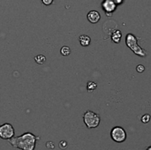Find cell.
Segmentation results:
<instances>
[{
  "mask_svg": "<svg viewBox=\"0 0 151 150\" xmlns=\"http://www.w3.org/2000/svg\"><path fill=\"white\" fill-rule=\"evenodd\" d=\"M39 140V136H36L30 132H27L21 134L20 136H13L12 138L7 141L9 144H11L15 149H19L20 150H35L36 141Z\"/></svg>",
  "mask_w": 151,
  "mask_h": 150,
  "instance_id": "6da1fadb",
  "label": "cell"
},
{
  "mask_svg": "<svg viewBox=\"0 0 151 150\" xmlns=\"http://www.w3.org/2000/svg\"><path fill=\"white\" fill-rule=\"evenodd\" d=\"M126 44L129 49H131V50H133V52L135 55L140 56L142 57H145L147 56V52L138 44L137 38L134 34H127Z\"/></svg>",
  "mask_w": 151,
  "mask_h": 150,
  "instance_id": "7a4b0ae2",
  "label": "cell"
},
{
  "mask_svg": "<svg viewBox=\"0 0 151 150\" xmlns=\"http://www.w3.org/2000/svg\"><path fill=\"white\" fill-rule=\"evenodd\" d=\"M83 121L88 129H93L100 125L101 118L97 113L92 111H88L83 114Z\"/></svg>",
  "mask_w": 151,
  "mask_h": 150,
  "instance_id": "3957f363",
  "label": "cell"
},
{
  "mask_svg": "<svg viewBox=\"0 0 151 150\" xmlns=\"http://www.w3.org/2000/svg\"><path fill=\"white\" fill-rule=\"evenodd\" d=\"M111 138L113 141L121 143L127 139V133L125 129L121 126H115L111 131Z\"/></svg>",
  "mask_w": 151,
  "mask_h": 150,
  "instance_id": "277c9868",
  "label": "cell"
},
{
  "mask_svg": "<svg viewBox=\"0 0 151 150\" xmlns=\"http://www.w3.org/2000/svg\"><path fill=\"white\" fill-rule=\"evenodd\" d=\"M15 134L14 128L12 125L9 123H4L0 126V138L2 140H9L12 138Z\"/></svg>",
  "mask_w": 151,
  "mask_h": 150,
  "instance_id": "5b68a950",
  "label": "cell"
},
{
  "mask_svg": "<svg viewBox=\"0 0 151 150\" xmlns=\"http://www.w3.org/2000/svg\"><path fill=\"white\" fill-rule=\"evenodd\" d=\"M102 7L108 17L111 16L117 9V5L112 0H104L102 2Z\"/></svg>",
  "mask_w": 151,
  "mask_h": 150,
  "instance_id": "8992f818",
  "label": "cell"
},
{
  "mask_svg": "<svg viewBox=\"0 0 151 150\" xmlns=\"http://www.w3.org/2000/svg\"><path fill=\"white\" fill-rule=\"evenodd\" d=\"M87 18H88V20L92 23V24H96L97 23L100 19H101V15L100 13L97 11H90L88 15H87Z\"/></svg>",
  "mask_w": 151,
  "mask_h": 150,
  "instance_id": "52a82bcc",
  "label": "cell"
},
{
  "mask_svg": "<svg viewBox=\"0 0 151 150\" xmlns=\"http://www.w3.org/2000/svg\"><path fill=\"white\" fill-rule=\"evenodd\" d=\"M111 40L112 42H114L115 43H119L120 42V40L122 38V33L120 30H114L111 34Z\"/></svg>",
  "mask_w": 151,
  "mask_h": 150,
  "instance_id": "ba28073f",
  "label": "cell"
},
{
  "mask_svg": "<svg viewBox=\"0 0 151 150\" xmlns=\"http://www.w3.org/2000/svg\"><path fill=\"white\" fill-rule=\"evenodd\" d=\"M79 42L81 43V46L83 47H87L90 44L91 42V38L88 36V35H86V34H82L79 37Z\"/></svg>",
  "mask_w": 151,
  "mask_h": 150,
  "instance_id": "9c48e42d",
  "label": "cell"
},
{
  "mask_svg": "<svg viewBox=\"0 0 151 150\" xmlns=\"http://www.w3.org/2000/svg\"><path fill=\"white\" fill-rule=\"evenodd\" d=\"M35 61L38 64V65H42L45 63L46 61V57L43 55H38L35 57Z\"/></svg>",
  "mask_w": 151,
  "mask_h": 150,
  "instance_id": "30bf717a",
  "label": "cell"
},
{
  "mask_svg": "<svg viewBox=\"0 0 151 150\" xmlns=\"http://www.w3.org/2000/svg\"><path fill=\"white\" fill-rule=\"evenodd\" d=\"M97 88V84L96 82H93V81H88L87 83V89L88 92H92L94 91L95 89H96Z\"/></svg>",
  "mask_w": 151,
  "mask_h": 150,
  "instance_id": "8fae6325",
  "label": "cell"
},
{
  "mask_svg": "<svg viewBox=\"0 0 151 150\" xmlns=\"http://www.w3.org/2000/svg\"><path fill=\"white\" fill-rule=\"evenodd\" d=\"M60 52L63 56L65 57H67L71 54V49L68 47V46H63L60 50Z\"/></svg>",
  "mask_w": 151,
  "mask_h": 150,
  "instance_id": "7c38bea8",
  "label": "cell"
},
{
  "mask_svg": "<svg viewBox=\"0 0 151 150\" xmlns=\"http://www.w3.org/2000/svg\"><path fill=\"white\" fill-rule=\"evenodd\" d=\"M150 121V116L149 114H145L142 117V122L144 124H147Z\"/></svg>",
  "mask_w": 151,
  "mask_h": 150,
  "instance_id": "4fadbf2b",
  "label": "cell"
},
{
  "mask_svg": "<svg viewBox=\"0 0 151 150\" xmlns=\"http://www.w3.org/2000/svg\"><path fill=\"white\" fill-rule=\"evenodd\" d=\"M58 145H59V148L61 149H65L67 148V142L65 141H61Z\"/></svg>",
  "mask_w": 151,
  "mask_h": 150,
  "instance_id": "5bb4252c",
  "label": "cell"
},
{
  "mask_svg": "<svg viewBox=\"0 0 151 150\" xmlns=\"http://www.w3.org/2000/svg\"><path fill=\"white\" fill-rule=\"evenodd\" d=\"M136 71H137L138 72H140V73L143 72L145 71V67H144V65H137V67H136Z\"/></svg>",
  "mask_w": 151,
  "mask_h": 150,
  "instance_id": "9a60e30c",
  "label": "cell"
},
{
  "mask_svg": "<svg viewBox=\"0 0 151 150\" xmlns=\"http://www.w3.org/2000/svg\"><path fill=\"white\" fill-rule=\"evenodd\" d=\"M42 3L44 5L49 6V5H50V4L53 3V0H42Z\"/></svg>",
  "mask_w": 151,
  "mask_h": 150,
  "instance_id": "2e32d148",
  "label": "cell"
},
{
  "mask_svg": "<svg viewBox=\"0 0 151 150\" xmlns=\"http://www.w3.org/2000/svg\"><path fill=\"white\" fill-rule=\"evenodd\" d=\"M46 146H47V148H48V149H54V143H53L52 141H49V142H47Z\"/></svg>",
  "mask_w": 151,
  "mask_h": 150,
  "instance_id": "e0dca14e",
  "label": "cell"
},
{
  "mask_svg": "<svg viewBox=\"0 0 151 150\" xmlns=\"http://www.w3.org/2000/svg\"><path fill=\"white\" fill-rule=\"evenodd\" d=\"M112 1L116 4V5H117V6L124 3V0H112Z\"/></svg>",
  "mask_w": 151,
  "mask_h": 150,
  "instance_id": "ac0fdd59",
  "label": "cell"
},
{
  "mask_svg": "<svg viewBox=\"0 0 151 150\" xmlns=\"http://www.w3.org/2000/svg\"><path fill=\"white\" fill-rule=\"evenodd\" d=\"M147 150H151V147H150V146H149V147L147 148Z\"/></svg>",
  "mask_w": 151,
  "mask_h": 150,
  "instance_id": "d6986e66",
  "label": "cell"
}]
</instances>
